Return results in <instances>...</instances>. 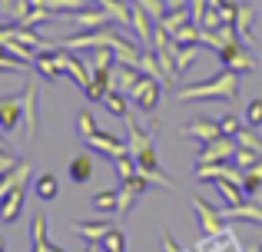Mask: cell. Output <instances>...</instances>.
I'll return each mask as SVG.
<instances>
[{
  "instance_id": "6da1fadb",
  "label": "cell",
  "mask_w": 262,
  "mask_h": 252,
  "mask_svg": "<svg viewBox=\"0 0 262 252\" xmlns=\"http://www.w3.org/2000/svg\"><path fill=\"white\" fill-rule=\"evenodd\" d=\"M123 123H126V143H129V156L136 159V169H140V176H146L153 186H163V189H176V182L169 179L166 173H163L160 159H156V149H153V136L156 129H143L136 123L133 117H123Z\"/></svg>"
},
{
  "instance_id": "7a4b0ae2",
  "label": "cell",
  "mask_w": 262,
  "mask_h": 252,
  "mask_svg": "<svg viewBox=\"0 0 262 252\" xmlns=\"http://www.w3.org/2000/svg\"><path fill=\"white\" fill-rule=\"evenodd\" d=\"M239 83H243V73L239 70H223L219 77L206 80V83L183 86L176 93V100L179 103H196V100H239Z\"/></svg>"
},
{
  "instance_id": "3957f363",
  "label": "cell",
  "mask_w": 262,
  "mask_h": 252,
  "mask_svg": "<svg viewBox=\"0 0 262 252\" xmlns=\"http://www.w3.org/2000/svg\"><path fill=\"white\" fill-rule=\"evenodd\" d=\"M219 63L226 66V70H239V73H249L259 66V60L252 57L249 43H243V40H232V43H226L223 50H219Z\"/></svg>"
},
{
  "instance_id": "277c9868",
  "label": "cell",
  "mask_w": 262,
  "mask_h": 252,
  "mask_svg": "<svg viewBox=\"0 0 262 252\" xmlns=\"http://www.w3.org/2000/svg\"><path fill=\"white\" fill-rule=\"evenodd\" d=\"M20 93H24V126H27V136L37 140V133H40V86H37V80H27Z\"/></svg>"
},
{
  "instance_id": "5b68a950",
  "label": "cell",
  "mask_w": 262,
  "mask_h": 252,
  "mask_svg": "<svg viewBox=\"0 0 262 252\" xmlns=\"http://www.w3.org/2000/svg\"><path fill=\"white\" fill-rule=\"evenodd\" d=\"M160 97H163V83L156 77H140V83H136L133 93H129V100H133L143 113H156Z\"/></svg>"
},
{
  "instance_id": "8992f818",
  "label": "cell",
  "mask_w": 262,
  "mask_h": 252,
  "mask_svg": "<svg viewBox=\"0 0 262 252\" xmlns=\"http://www.w3.org/2000/svg\"><path fill=\"white\" fill-rule=\"evenodd\" d=\"M189 202H192V213H196V219H199V229H203L206 236L223 233V229H226L223 213H219V209H212L209 202L203 199V196H189Z\"/></svg>"
},
{
  "instance_id": "52a82bcc",
  "label": "cell",
  "mask_w": 262,
  "mask_h": 252,
  "mask_svg": "<svg viewBox=\"0 0 262 252\" xmlns=\"http://www.w3.org/2000/svg\"><path fill=\"white\" fill-rule=\"evenodd\" d=\"M33 66H37V73L47 80V83H57V80H63V77H67L63 63H60V47H57V43L47 47V50H40V53H37V60H33Z\"/></svg>"
},
{
  "instance_id": "ba28073f",
  "label": "cell",
  "mask_w": 262,
  "mask_h": 252,
  "mask_svg": "<svg viewBox=\"0 0 262 252\" xmlns=\"http://www.w3.org/2000/svg\"><path fill=\"white\" fill-rule=\"evenodd\" d=\"M60 63H63L67 77H70L73 83H80V90H83V93H90V90H93V73L86 70V63H83V60H80L73 50L60 47Z\"/></svg>"
},
{
  "instance_id": "9c48e42d",
  "label": "cell",
  "mask_w": 262,
  "mask_h": 252,
  "mask_svg": "<svg viewBox=\"0 0 262 252\" xmlns=\"http://www.w3.org/2000/svg\"><path fill=\"white\" fill-rule=\"evenodd\" d=\"M192 252H243V246H239V236L226 226L223 233H212V236H206V239H199L196 246H192Z\"/></svg>"
},
{
  "instance_id": "30bf717a",
  "label": "cell",
  "mask_w": 262,
  "mask_h": 252,
  "mask_svg": "<svg viewBox=\"0 0 262 252\" xmlns=\"http://www.w3.org/2000/svg\"><path fill=\"white\" fill-rule=\"evenodd\" d=\"M226 222H249V226H262V202L259 199H243L236 206L223 209Z\"/></svg>"
},
{
  "instance_id": "8fae6325",
  "label": "cell",
  "mask_w": 262,
  "mask_h": 252,
  "mask_svg": "<svg viewBox=\"0 0 262 252\" xmlns=\"http://www.w3.org/2000/svg\"><path fill=\"white\" fill-rule=\"evenodd\" d=\"M232 153H236V140L232 136H216V140L203 143L199 163H226V159H232Z\"/></svg>"
},
{
  "instance_id": "7c38bea8",
  "label": "cell",
  "mask_w": 262,
  "mask_h": 252,
  "mask_svg": "<svg viewBox=\"0 0 262 252\" xmlns=\"http://www.w3.org/2000/svg\"><path fill=\"white\" fill-rule=\"evenodd\" d=\"M67 17H70L80 30H103V27L113 24V17H110L103 7H83V10H73V13H67Z\"/></svg>"
},
{
  "instance_id": "4fadbf2b",
  "label": "cell",
  "mask_w": 262,
  "mask_h": 252,
  "mask_svg": "<svg viewBox=\"0 0 262 252\" xmlns=\"http://www.w3.org/2000/svg\"><path fill=\"white\" fill-rule=\"evenodd\" d=\"M179 136H189V140H199V143H209L216 136H223V126L219 120H209V117H196L192 123H186L179 129Z\"/></svg>"
},
{
  "instance_id": "5bb4252c",
  "label": "cell",
  "mask_w": 262,
  "mask_h": 252,
  "mask_svg": "<svg viewBox=\"0 0 262 252\" xmlns=\"http://www.w3.org/2000/svg\"><path fill=\"white\" fill-rule=\"evenodd\" d=\"M20 120H24V93L4 97L0 100V129H4V133H13V129L20 126Z\"/></svg>"
},
{
  "instance_id": "9a60e30c",
  "label": "cell",
  "mask_w": 262,
  "mask_h": 252,
  "mask_svg": "<svg viewBox=\"0 0 262 252\" xmlns=\"http://www.w3.org/2000/svg\"><path fill=\"white\" fill-rule=\"evenodd\" d=\"M86 146H93L96 153H103V156H110V159H116V156H126L129 153V143L126 140H116V136H106V133H100L96 129L93 136H86Z\"/></svg>"
},
{
  "instance_id": "2e32d148",
  "label": "cell",
  "mask_w": 262,
  "mask_h": 252,
  "mask_svg": "<svg viewBox=\"0 0 262 252\" xmlns=\"http://www.w3.org/2000/svg\"><path fill=\"white\" fill-rule=\"evenodd\" d=\"M27 202V182H20V186H13L10 193H7V199L0 202V222L4 226H10V222H17L20 209H24Z\"/></svg>"
},
{
  "instance_id": "e0dca14e",
  "label": "cell",
  "mask_w": 262,
  "mask_h": 252,
  "mask_svg": "<svg viewBox=\"0 0 262 252\" xmlns=\"http://www.w3.org/2000/svg\"><path fill=\"white\" fill-rule=\"evenodd\" d=\"M140 77H143L140 66H133V63H113V90H120L123 97L133 93V86L140 83Z\"/></svg>"
},
{
  "instance_id": "ac0fdd59",
  "label": "cell",
  "mask_w": 262,
  "mask_h": 252,
  "mask_svg": "<svg viewBox=\"0 0 262 252\" xmlns=\"http://www.w3.org/2000/svg\"><path fill=\"white\" fill-rule=\"evenodd\" d=\"M30 173H33V166H30L27 159H20V163H17V166H13V169H10L7 176H0V202L7 199V193H10L13 186H20V182H27V176H30Z\"/></svg>"
},
{
  "instance_id": "d6986e66",
  "label": "cell",
  "mask_w": 262,
  "mask_h": 252,
  "mask_svg": "<svg viewBox=\"0 0 262 252\" xmlns=\"http://www.w3.org/2000/svg\"><path fill=\"white\" fill-rule=\"evenodd\" d=\"M252 24H256V7L239 4V13H236V20H232V27H236V33H239L243 43H252Z\"/></svg>"
},
{
  "instance_id": "ffe728a7",
  "label": "cell",
  "mask_w": 262,
  "mask_h": 252,
  "mask_svg": "<svg viewBox=\"0 0 262 252\" xmlns=\"http://www.w3.org/2000/svg\"><path fill=\"white\" fill-rule=\"evenodd\" d=\"M189 20H192L189 7H173V10H166V13H163L160 20H156V24H160V27H163V30H166V33H176L179 27H186V24H189Z\"/></svg>"
},
{
  "instance_id": "44dd1931",
  "label": "cell",
  "mask_w": 262,
  "mask_h": 252,
  "mask_svg": "<svg viewBox=\"0 0 262 252\" xmlns=\"http://www.w3.org/2000/svg\"><path fill=\"white\" fill-rule=\"evenodd\" d=\"M129 27L136 30V37H140L143 43H153V17H149L140 4H133V24Z\"/></svg>"
},
{
  "instance_id": "7402d4cb",
  "label": "cell",
  "mask_w": 262,
  "mask_h": 252,
  "mask_svg": "<svg viewBox=\"0 0 262 252\" xmlns=\"http://www.w3.org/2000/svg\"><path fill=\"white\" fill-rule=\"evenodd\" d=\"M33 193H37V199H43V202H53L60 196V182H57V176L53 173H43V176H37V182H33Z\"/></svg>"
},
{
  "instance_id": "603a6c76",
  "label": "cell",
  "mask_w": 262,
  "mask_h": 252,
  "mask_svg": "<svg viewBox=\"0 0 262 252\" xmlns=\"http://www.w3.org/2000/svg\"><path fill=\"white\" fill-rule=\"evenodd\" d=\"M110 229L113 226H106V222H73V233L86 242H103V236H106Z\"/></svg>"
},
{
  "instance_id": "cb8c5ba5",
  "label": "cell",
  "mask_w": 262,
  "mask_h": 252,
  "mask_svg": "<svg viewBox=\"0 0 262 252\" xmlns=\"http://www.w3.org/2000/svg\"><path fill=\"white\" fill-rule=\"evenodd\" d=\"M126 100H129V97H123L120 90H106V93H103V97H100V103L106 106V113H113L116 120H123V117H126V113H129Z\"/></svg>"
},
{
  "instance_id": "d4e9b609",
  "label": "cell",
  "mask_w": 262,
  "mask_h": 252,
  "mask_svg": "<svg viewBox=\"0 0 262 252\" xmlns=\"http://www.w3.org/2000/svg\"><path fill=\"white\" fill-rule=\"evenodd\" d=\"M90 176H93V156L90 153H80L70 159V179L73 182H86Z\"/></svg>"
},
{
  "instance_id": "484cf974",
  "label": "cell",
  "mask_w": 262,
  "mask_h": 252,
  "mask_svg": "<svg viewBox=\"0 0 262 252\" xmlns=\"http://www.w3.org/2000/svg\"><path fill=\"white\" fill-rule=\"evenodd\" d=\"M30 7H47L53 13H73L83 10V0H30Z\"/></svg>"
},
{
  "instance_id": "4316f807",
  "label": "cell",
  "mask_w": 262,
  "mask_h": 252,
  "mask_svg": "<svg viewBox=\"0 0 262 252\" xmlns=\"http://www.w3.org/2000/svg\"><path fill=\"white\" fill-rule=\"evenodd\" d=\"M116 202H120V189H103V193L93 196L96 213H116Z\"/></svg>"
},
{
  "instance_id": "83f0119b",
  "label": "cell",
  "mask_w": 262,
  "mask_h": 252,
  "mask_svg": "<svg viewBox=\"0 0 262 252\" xmlns=\"http://www.w3.org/2000/svg\"><path fill=\"white\" fill-rule=\"evenodd\" d=\"M232 140H236V146H246V149H256V153L262 156V136L256 133V126H243V129H239L236 136H232Z\"/></svg>"
},
{
  "instance_id": "f1b7e54d",
  "label": "cell",
  "mask_w": 262,
  "mask_h": 252,
  "mask_svg": "<svg viewBox=\"0 0 262 252\" xmlns=\"http://www.w3.org/2000/svg\"><path fill=\"white\" fill-rule=\"evenodd\" d=\"M199 30H203V27H199L196 20H189L186 27H179V30L173 33V40L183 43V47H199Z\"/></svg>"
},
{
  "instance_id": "f546056e",
  "label": "cell",
  "mask_w": 262,
  "mask_h": 252,
  "mask_svg": "<svg viewBox=\"0 0 262 252\" xmlns=\"http://www.w3.org/2000/svg\"><path fill=\"white\" fill-rule=\"evenodd\" d=\"M100 246H103V252H126V233L113 226L106 236H103V242H100Z\"/></svg>"
},
{
  "instance_id": "4dcf8cb0",
  "label": "cell",
  "mask_w": 262,
  "mask_h": 252,
  "mask_svg": "<svg viewBox=\"0 0 262 252\" xmlns=\"http://www.w3.org/2000/svg\"><path fill=\"white\" fill-rule=\"evenodd\" d=\"M196 57H199V47H183V43H179V50H176V57H173L176 70H179V73H186L192 63H196Z\"/></svg>"
},
{
  "instance_id": "1f68e13d",
  "label": "cell",
  "mask_w": 262,
  "mask_h": 252,
  "mask_svg": "<svg viewBox=\"0 0 262 252\" xmlns=\"http://www.w3.org/2000/svg\"><path fill=\"white\" fill-rule=\"evenodd\" d=\"M27 10H30V0H0V13H7L13 24H17Z\"/></svg>"
},
{
  "instance_id": "d6a6232c",
  "label": "cell",
  "mask_w": 262,
  "mask_h": 252,
  "mask_svg": "<svg viewBox=\"0 0 262 252\" xmlns=\"http://www.w3.org/2000/svg\"><path fill=\"white\" fill-rule=\"evenodd\" d=\"M27 70H30V66H27L24 60L10 57V53H7L4 47H0V73H24V77H27Z\"/></svg>"
},
{
  "instance_id": "836d02e7",
  "label": "cell",
  "mask_w": 262,
  "mask_h": 252,
  "mask_svg": "<svg viewBox=\"0 0 262 252\" xmlns=\"http://www.w3.org/2000/svg\"><path fill=\"white\" fill-rule=\"evenodd\" d=\"M113 166H116V176H120V179H133V176L140 173V169H136V159H133L129 153H126V156H116Z\"/></svg>"
},
{
  "instance_id": "e575fe53",
  "label": "cell",
  "mask_w": 262,
  "mask_h": 252,
  "mask_svg": "<svg viewBox=\"0 0 262 252\" xmlns=\"http://www.w3.org/2000/svg\"><path fill=\"white\" fill-rule=\"evenodd\" d=\"M259 159H262V156L256 153V149H246V146H236V153H232V163H236L243 173L252 166V163H259Z\"/></svg>"
},
{
  "instance_id": "d590c367",
  "label": "cell",
  "mask_w": 262,
  "mask_h": 252,
  "mask_svg": "<svg viewBox=\"0 0 262 252\" xmlns=\"http://www.w3.org/2000/svg\"><path fill=\"white\" fill-rule=\"evenodd\" d=\"M77 133L83 136V140H86V136H93V133H96V117H93L90 110H83V113L77 117Z\"/></svg>"
},
{
  "instance_id": "8d00e7d4",
  "label": "cell",
  "mask_w": 262,
  "mask_h": 252,
  "mask_svg": "<svg viewBox=\"0 0 262 252\" xmlns=\"http://www.w3.org/2000/svg\"><path fill=\"white\" fill-rule=\"evenodd\" d=\"M133 4H140V7H143V10H146V13H149V17H153V20H160V17H163V13H166V10H169V7H166V0H133Z\"/></svg>"
},
{
  "instance_id": "74e56055",
  "label": "cell",
  "mask_w": 262,
  "mask_h": 252,
  "mask_svg": "<svg viewBox=\"0 0 262 252\" xmlns=\"http://www.w3.org/2000/svg\"><path fill=\"white\" fill-rule=\"evenodd\" d=\"M243 120H246V126H256V129L262 126V100H252V103L246 106V117Z\"/></svg>"
},
{
  "instance_id": "f35d334b",
  "label": "cell",
  "mask_w": 262,
  "mask_h": 252,
  "mask_svg": "<svg viewBox=\"0 0 262 252\" xmlns=\"http://www.w3.org/2000/svg\"><path fill=\"white\" fill-rule=\"evenodd\" d=\"M40 242H50L47 239V216L43 213L33 216V246H40Z\"/></svg>"
},
{
  "instance_id": "ab89813d",
  "label": "cell",
  "mask_w": 262,
  "mask_h": 252,
  "mask_svg": "<svg viewBox=\"0 0 262 252\" xmlns=\"http://www.w3.org/2000/svg\"><path fill=\"white\" fill-rule=\"evenodd\" d=\"M216 10H219V17H223V24H232V20H236V13H239V4H236V0H223Z\"/></svg>"
},
{
  "instance_id": "60d3db41",
  "label": "cell",
  "mask_w": 262,
  "mask_h": 252,
  "mask_svg": "<svg viewBox=\"0 0 262 252\" xmlns=\"http://www.w3.org/2000/svg\"><path fill=\"white\" fill-rule=\"evenodd\" d=\"M219 126H223V136H236L239 129H243V123H239V117H219Z\"/></svg>"
},
{
  "instance_id": "b9f144b4",
  "label": "cell",
  "mask_w": 262,
  "mask_h": 252,
  "mask_svg": "<svg viewBox=\"0 0 262 252\" xmlns=\"http://www.w3.org/2000/svg\"><path fill=\"white\" fill-rule=\"evenodd\" d=\"M206 7H209V0H189V13H192V20H203V13H206Z\"/></svg>"
},
{
  "instance_id": "7bdbcfd3",
  "label": "cell",
  "mask_w": 262,
  "mask_h": 252,
  "mask_svg": "<svg viewBox=\"0 0 262 252\" xmlns=\"http://www.w3.org/2000/svg\"><path fill=\"white\" fill-rule=\"evenodd\" d=\"M163 249H166V252H183V249L176 246V239H173V236H169V233L163 236Z\"/></svg>"
},
{
  "instance_id": "ee69618b",
  "label": "cell",
  "mask_w": 262,
  "mask_h": 252,
  "mask_svg": "<svg viewBox=\"0 0 262 252\" xmlns=\"http://www.w3.org/2000/svg\"><path fill=\"white\" fill-rule=\"evenodd\" d=\"M47 252H67L63 246H57V242H47Z\"/></svg>"
},
{
  "instance_id": "f6af8a7d",
  "label": "cell",
  "mask_w": 262,
  "mask_h": 252,
  "mask_svg": "<svg viewBox=\"0 0 262 252\" xmlns=\"http://www.w3.org/2000/svg\"><path fill=\"white\" fill-rule=\"evenodd\" d=\"M86 252H103V246L100 242H86Z\"/></svg>"
},
{
  "instance_id": "bcb514c9",
  "label": "cell",
  "mask_w": 262,
  "mask_h": 252,
  "mask_svg": "<svg viewBox=\"0 0 262 252\" xmlns=\"http://www.w3.org/2000/svg\"><path fill=\"white\" fill-rule=\"evenodd\" d=\"M0 153H10V149H7V140H4V129H0Z\"/></svg>"
},
{
  "instance_id": "7dc6e473",
  "label": "cell",
  "mask_w": 262,
  "mask_h": 252,
  "mask_svg": "<svg viewBox=\"0 0 262 252\" xmlns=\"http://www.w3.org/2000/svg\"><path fill=\"white\" fill-rule=\"evenodd\" d=\"M33 252H47V242H40V246H33Z\"/></svg>"
},
{
  "instance_id": "c3c4849f",
  "label": "cell",
  "mask_w": 262,
  "mask_h": 252,
  "mask_svg": "<svg viewBox=\"0 0 262 252\" xmlns=\"http://www.w3.org/2000/svg\"><path fill=\"white\" fill-rule=\"evenodd\" d=\"M0 252H7V242H4V236H0Z\"/></svg>"
},
{
  "instance_id": "681fc988",
  "label": "cell",
  "mask_w": 262,
  "mask_h": 252,
  "mask_svg": "<svg viewBox=\"0 0 262 252\" xmlns=\"http://www.w3.org/2000/svg\"><path fill=\"white\" fill-rule=\"evenodd\" d=\"M252 199H259V202H262V189H259V193H256V196H252Z\"/></svg>"
},
{
  "instance_id": "f907efd6",
  "label": "cell",
  "mask_w": 262,
  "mask_h": 252,
  "mask_svg": "<svg viewBox=\"0 0 262 252\" xmlns=\"http://www.w3.org/2000/svg\"><path fill=\"white\" fill-rule=\"evenodd\" d=\"M252 252H262V242H256V249H252Z\"/></svg>"
}]
</instances>
